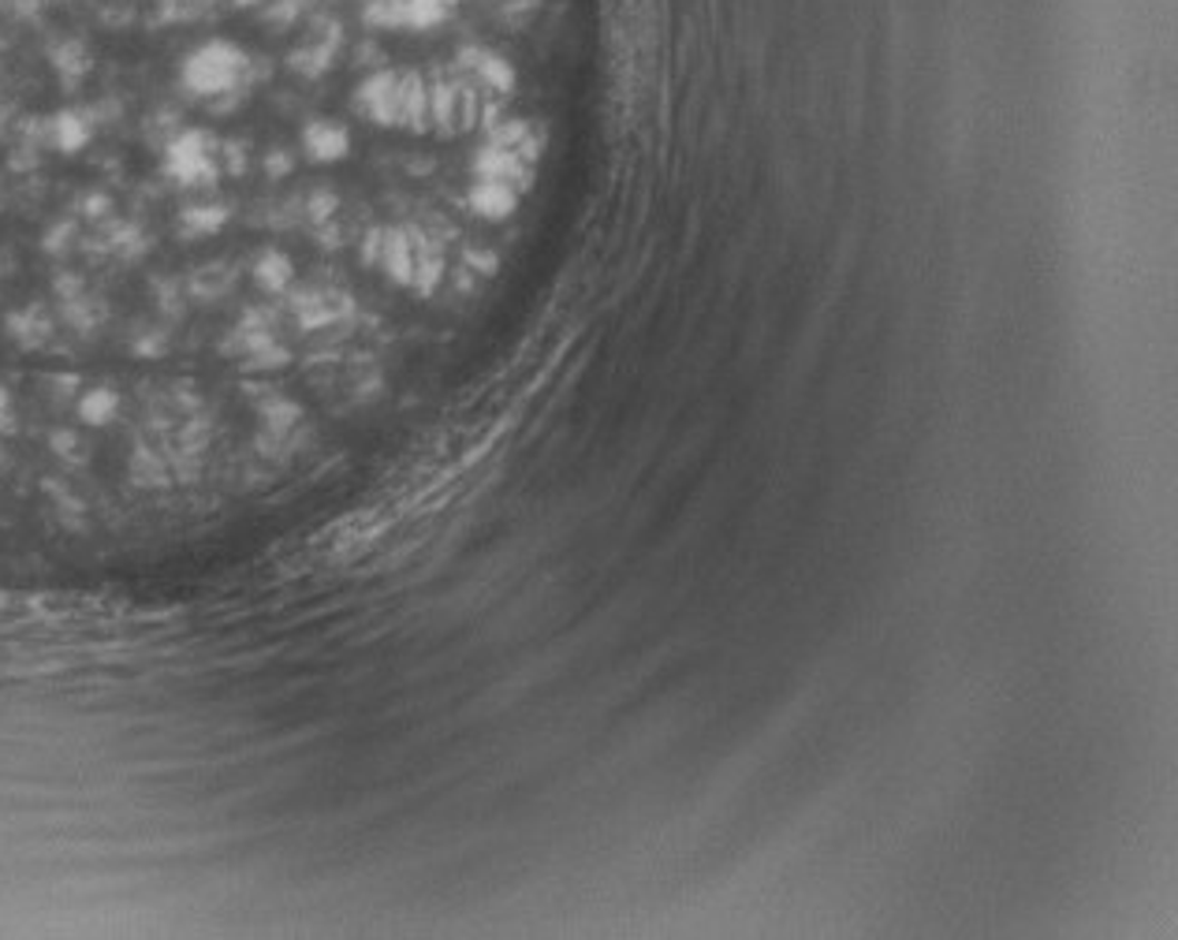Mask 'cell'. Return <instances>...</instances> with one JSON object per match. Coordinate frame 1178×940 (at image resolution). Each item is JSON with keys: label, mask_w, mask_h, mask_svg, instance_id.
<instances>
[{"label": "cell", "mask_w": 1178, "mask_h": 940, "mask_svg": "<svg viewBox=\"0 0 1178 940\" xmlns=\"http://www.w3.org/2000/svg\"><path fill=\"white\" fill-rule=\"evenodd\" d=\"M251 75V52L232 38H206L179 63V79L195 98H224L235 94Z\"/></svg>", "instance_id": "6da1fadb"}, {"label": "cell", "mask_w": 1178, "mask_h": 940, "mask_svg": "<svg viewBox=\"0 0 1178 940\" xmlns=\"http://www.w3.org/2000/svg\"><path fill=\"white\" fill-rule=\"evenodd\" d=\"M213 149H217V143H213L209 131L187 127V131H179L165 149V173L173 176L176 184L206 187L220 176V165H217V154H213Z\"/></svg>", "instance_id": "7a4b0ae2"}, {"label": "cell", "mask_w": 1178, "mask_h": 940, "mask_svg": "<svg viewBox=\"0 0 1178 940\" xmlns=\"http://www.w3.org/2000/svg\"><path fill=\"white\" fill-rule=\"evenodd\" d=\"M303 149H306L310 161H317V165L344 161L347 149H351V135H347V127L336 120H310L303 127Z\"/></svg>", "instance_id": "3957f363"}, {"label": "cell", "mask_w": 1178, "mask_h": 940, "mask_svg": "<svg viewBox=\"0 0 1178 940\" xmlns=\"http://www.w3.org/2000/svg\"><path fill=\"white\" fill-rule=\"evenodd\" d=\"M516 206H519L516 187L503 184V179H478V184L470 187V209H474L478 217L503 221L508 213H516Z\"/></svg>", "instance_id": "277c9868"}, {"label": "cell", "mask_w": 1178, "mask_h": 940, "mask_svg": "<svg viewBox=\"0 0 1178 940\" xmlns=\"http://www.w3.org/2000/svg\"><path fill=\"white\" fill-rule=\"evenodd\" d=\"M381 265L395 284H414V235L411 232H389L381 239Z\"/></svg>", "instance_id": "5b68a950"}, {"label": "cell", "mask_w": 1178, "mask_h": 940, "mask_svg": "<svg viewBox=\"0 0 1178 940\" xmlns=\"http://www.w3.org/2000/svg\"><path fill=\"white\" fill-rule=\"evenodd\" d=\"M251 276H254V284H258L262 292L276 295V292H284V287L292 284L295 265H292V258H287L284 251L265 247V251L258 254V258H254V270H251Z\"/></svg>", "instance_id": "8992f818"}, {"label": "cell", "mask_w": 1178, "mask_h": 940, "mask_svg": "<svg viewBox=\"0 0 1178 940\" xmlns=\"http://www.w3.org/2000/svg\"><path fill=\"white\" fill-rule=\"evenodd\" d=\"M52 135H57V146L63 149V154H75V149H82L90 143V127L82 116L75 112H60L57 120H52Z\"/></svg>", "instance_id": "52a82bcc"}, {"label": "cell", "mask_w": 1178, "mask_h": 940, "mask_svg": "<svg viewBox=\"0 0 1178 940\" xmlns=\"http://www.w3.org/2000/svg\"><path fill=\"white\" fill-rule=\"evenodd\" d=\"M116 408H120V396H116L112 389H90L87 396H82V403H79V414H82V422L101 425V422L112 419Z\"/></svg>", "instance_id": "ba28073f"}, {"label": "cell", "mask_w": 1178, "mask_h": 940, "mask_svg": "<svg viewBox=\"0 0 1178 940\" xmlns=\"http://www.w3.org/2000/svg\"><path fill=\"white\" fill-rule=\"evenodd\" d=\"M224 221H228V209H224V206H190V209H184V217H179V224H184L187 232H195V235L217 232Z\"/></svg>", "instance_id": "9c48e42d"}, {"label": "cell", "mask_w": 1178, "mask_h": 940, "mask_svg": "<svg viewBox=\"0 0 1178 940\" xmlns=\"http://www.w3.org/2000/svg\"><path fill=\"white\" fill-rule=\"evenodd\" d=\"M332 209H336V195H328V190H317V195L310 198V217L314 221L332 217Z\"/></svg>", "instance_id": "30bf717a"}, {"label": "cell", "mask_w": 1178, "mask_h": 940, "mask_svg": "<svg viewBox=\"0 0 1178 940\" xmlns=\"http://www.w3.org/2000/svg\"><path fill=\"white\" fill-rule=\"evenodd\" d=\"M269 173H292V161H287V157L281 154V157H269Z\"/></svg>", "instance_id": "8fae6325"}, {"label": "cell", "mask_w": 1178, "mask_h": 940, "mask_svg": "<svg viewBox=\"0 0 1178 940\" xmlns=\"http://www.w3.org/2000/svg\"><path fill=\"white\" fill-rule=\"evenodd\" d=\"M232 4H239V8H254V4H262V0H232Z\"/></svg>", "instance_id": "7c38bea8"}, {"label": "cell", "mask_w": 1178, "mask_h": 940, "mask_svg": "<svg viewBox=\"0 0 1178 940\" xmlns=\"http://www.w3.org/2000/svg\"><path fill=\"white\" fill-rule=\"evenodd\" d=\"M0 127H4V124H0Z\"/></svg>", "instance_id": "4fadbf2b"}]
</instances>
